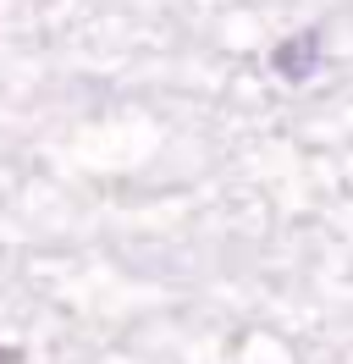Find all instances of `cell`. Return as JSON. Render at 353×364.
I'll return each mask as SVG.
<instances>
[{"mask_svg":"<svg viewBox=\"0 0 353 364\" xmlns=\"http://www.w3.org/2000/svg\"><path fill=\"white\" fill-rule=\"evenodd\" d=\"M270 67L282 72L287 83H304L309 72L320 67V39H315V33H293V39H282L276 55H270Z\"/></svg>","mask_w":353,"mask_h":364,"instance_id":"1","label":"cell"},{"mask_svg":"<svg viewBox=\"0 0 353 364\" xmlns=\"http://www.w3.org/2000/svg\"><path fill=\"white\" fill-rule=\"evenodd\" d=\"M0 364H28V353L22 348H0Z\"/></svg>","mask_w":353,"mask_h":364,"instance_id":"2","label":"cell"}]
</instances>
